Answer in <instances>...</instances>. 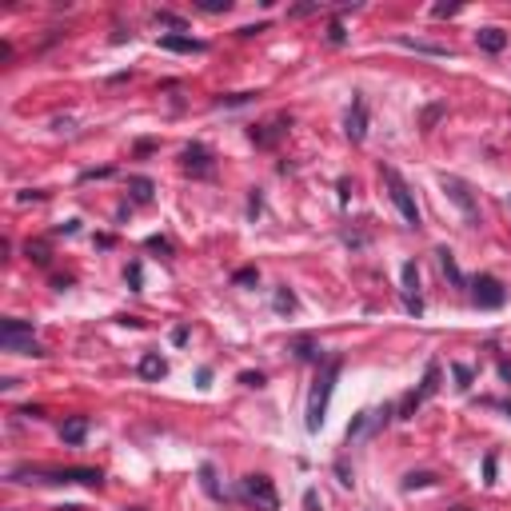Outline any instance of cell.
I'll return each instance as SVG.
<instances>
[{
	"label": "cell",
	"instance_id": "4",
	"mask_svg": "<svg viewBox=\"0 0 511 511\" xmlns=\"http://www.w3.org/2000/svg\"><path fill=\"white\" fill-rule=\"evenodd\" d=\"M471 300H476V308H503L508 292H503V284L495 276H476L471 280Z\"/></svg>",
	"mask_w": 511,
	"mask_h": 511
},
{
	"label": "cell",
	"instance_id": "31",
	"mask_svg": "<svg viewBox=\"0 0 511 511\" xmlns=\"http://www.w3.org/2000/svg\"><path fill=\"white\" fill-rule=\"evenodd\" d=\"M140 276H144V271H140V264H132V268H128V284L136 287V292H140Z\"/></svg>",
	"mask_w": 511,
	"mask_h": 511
},
{
	"label": "cell",
	"instance_id": "37",
	"mask_svg": "<svg viewBox=\"0 0 511 511\" xmlns=\"http://www.w3.org/2000/svg\"><path fill=\"white\" fill-rule=\"evenodd\" d=\"M128 511H140V508H128Z\"/></svg>",
	"mask_w": 511,
	"mask_h": 511
},
{
	"label": "cell",
	"instance_id": "24",
	"mask_svg": "<svg viewBox=\"0 0 511 511\" xmlns=\"http://www.w3.org/2000/svg\"><path fill=\"white\" fill-rule=\"evenodd\" d=\"M451 371H455V380H460V387H471V380H476V371H471L467 364H455Z\"/></svg>",
	"mask_w": 511,
	"mask_h": 511
},
{
	"label": "cell",
	"instance_id": "19",
	"mask_svg": "<svg viewBox=\"0 0 511 511\" xmlns=\"http://www.w3.org/2000/svg\"><path fill=\"white\" fill-rule=\"evenodd\" d=\"M435 483V476L431 471H412V476L403 479V492H415V487H431Z\"/></svg>",
	"mask_w": 511,
	"mask_h": 511
},
{
	"label": "cell",
	"instance_id": "17",
	"mask_svg": "<svg viewBox=\"0 0 511 511\" xmlns=\"http://www.w3.org/2000/svg\"><path fill=\"white\" fill-rule=\"evenodd\" d=\"M128 188H132V196H136L140 204L152 200V180H148V176H132V180H128Z\"/></svg>",
	"mask_w": 511,
	"mask_h": 511
},
{
	"label": "cell",
	"instance_id": "32",
	"mask_svg": "<svg viewBox=\"0 0 511 511\" xmlns=\"http://www.w3.org/2000/svg\"><path fill=\"white\" fill-rule=\"evenodd\" d=\"M255 280V268H240L236 271V284H252Z\"/></svg>",
	"mask_w": 511,
	"mask_h": 511
},
{
	"label": "cell",
	"instance_id": "8",
	"mask_svg": "<svg viewBox=\"0 0 511 511\" xmlns=\"http://www.w3.org/2000/svg\"><path fill=\"white\" fill-rule=\"evenodd\" d=\"M48 483H88V487H100V471L96 467H64V471H48Z\"/></svg>",
	"mask_w": 511,
	"mask_h": 511
},
{
	"label": "cell",
	"instance_id": "1",
	"mask_svg": "<svg viewBox=\"0 0 511 511\" xmlns=\"http://www.w3.org/2000/svg\"><path fill=\"white\" fill-rule=\"evenodd\" d=\"M340 360H332V364L324 367V376L316 380V387H312V396H308V431H319L324 428V415H328V399H332V387H335V376H340Z\"/></svg>",
	"mask_w": 511,
	"mask_h": 511
},
{
	"label": "cell",
	"instance_id": "23",
	"mask_svg": "<svg viewBox=\"0 0 511 511\" xmlns=\"http://www.w3.org/2000/svg\"><path fill=\"white\" fill-rule=\"evenodd\" d=\"M276 308H280V312H292V308H296V296H292L287 287H280V292H276Z\"/></svg>",
	"mask_w": 511,
	"mask_h": 511
},
{
	"label": "cell",
	"instance_id": "13",
	"mask_svg": "<svg viewBox=\"0 0 511 511\" xmlns=\"http://www.w3.org/2000/svg\"><path fill=\"white\" fill-rule=\"evenodd\" d=\"M84 435H88V419H84V415L64 419V428H60V439H64V444H84Z\"/></svg>",
	"mask_w": 511,
	"mask_h": 511
},
{
	"label": "cell",
	"instance_id": "35",
	"mask_svg": "<svg viewBox=\"0 0 511 511\" xmlns=\"http://www.w3.org/2000/svg\"><path fill=\"white\" fill-rule=\"evenodd\" d=\"M451 12H460V4H439L435 8V16H451Z\"/></svg>",
	"mask_w": 511,
	"mask_h": 511
},
{
	"label": "cell",
	"instance_id": "9",
	"mask_svg": "<svg viewBox=\"0 0 511 511\" xmlns=\"http://www.w3.org/2000/svg\"><path fill=\"white\" fill-rule=\"evenodd\" d=\"M403 292H408V312H424V303H419V268H415L412 260L403 264Z\"/></svg>",
	"mask_w": 511,
	"mask_h": 511
},
{
	"label": "cell",
	"instance_id": "26",
	"mask_svg": "<svg viewBox=\"0 0 511 511\" xmlns=\"http://www.w3.org/2000/svg\"><path fill=\"white\" fill-rule=\"evenodd\" d=\"M200 8H204V12H228L232 0H200Z\"/></svg>",
	"mask_w": 511,
	"mask_h": 511
},
{
	"label": "cell",
	"instance_id": "16",
	"mask_svg": "<svg viewBox=\"0 0 511 511\" xmlns=\"http://www.w3.org/2000/svg\"><path fill=\"white\" fill-rule=\"evenodd\" d=\"M435 392H439V364H428V371H424V383H419V392H415V396L428 399V396H435Z\"/></svg>",
	"mask_w": 511,
	"mask_h": 511
},
{
	"label": "cell",
	"instance_id": "25",
	"mask_svg": "<svg viewBox=\"0 0 511 511\" xmlns=\"http://www.w3.org/2000/svg\"><path fill=\"white\" fill-rule=\"evenodd\" d=\"M200 479H204V487H208V495H220V487H216V471H212V467H200Z\"/></svg>",
	"mask_w": 511,
	"mask_h": 511
},
{
	"label": "cell",
	"instance_id": "2",
	"mask_svg": "<svg viewBox=\"0 0 511 511\" xmlns=\"http://www.w3.org/2000/svg\"><path fill=\"white\" fill-rule=\"evenodd\" d=\"M383 184L392 192V204L399 208V216L412 224V228H419V208H415V196H412V188H408V180H403L396 168H383Z\"/></svg>",
	"mask_w": 511,
	"mask_h": 511
},
{
	"label": "cell",
	"instance_id": "10",
	"mask_svg": "<svg viewBox=\"0 0 511 511\" xmlns=\"http://www.w3.org/2000/svg\"><path fill=\"white\" fill-rule=\"evenodd\" d=\"M4 351H16V355H44V348L32 340V335H0Z\"/></svg>",
	"mask_w": 511,
	"mask_h": 511
},
{
	"label": "cell",
	"instance_id": "5",
	"mask_svg": "<svg viewBox=\"0 0 511 511\" xmlns=\"http://www.w3.org/2000/svg\"><path fill=\"white\" fill-rule=\"evenodd\" d=\"M180 164H184V172H192V176H212L216 172V160H212V152H208L204 144H188V148L180 152Z\"/></svg>",
	"mask_w": 511,
	"mask_h": 511
},
{
	"label": "cell",
	"instance_id": "29",
	"mask_svg": "<svg viewBox=\"0 0 511 511\" xmlns=\"http://www.w3.org/2000/svg\"><path fill=\"white\" fill-rule=\"evenodd\" d=\"M240 383H244V387H264V376H260V371H244Z\"/></svg>",
	"mask_w": 511,
	"mask_h": 511
},
{
	"label": "cell",
	"instance_id": "38",
	"mask_svg": "<svg viewBox=\"0 0 511 511\" xmlns=\"http://www.w3.org/2000/svg\"><path fill=\"white\" fill-rule=\"evenodd\" d=\"M508 412H511V403H508Z\"/></svg>",
	"mask_w": 511,
	"mask_h": 511
},
{
	"label": "cell",
	"instance_id": "34",
	"mask_svg": "<svg viewBox=\"0 0 511 511\" xmlns=\"http://www.w3.org/2000/svg\"><path fill=\"white\" fill-rule=\"evenodd\" d=\"M335 476H340V483H344V487H351V476H348V467H344V463H335Z\"/></svg>",
	"mask_w": 511,
	"mask_h": 511
},
{
	"label": "cell",
	"instance_id": "11",
	"mask_svg": "<svg viewBox=\"0 0 511 511\" xmlns=\"http://www.w3.org/2000/svg\"><path fill=\"white\" fill-rule=\"evenodd\" d=\"M160 48H168V52H204V40H192V36H180V32H168V36H160Z\"/></svg>",
	"mask_w": 511,
	"mask_h": 511
},
{
	"label": "cell",
	"instance_id": "28",
	"mask_svg": "<svg viewBox=\"0 0 511 511\" xmlns=\"http://www.w3.org/2000/svg\"><path fill=\"white\" fill-rule=\"evenodd\" d=\"M303 511H319V492H316V487H308V492H303Z\"/></svg>",
	"mask_w": 511,
	"mask_h": 511
},
{
	"label": "cell",
	"instance_id": "20",
	"mask_svg": "<svg viewBox=\"0 0 511 511\" xmlns=\"http://www.w3.org/2000/svg\"><path fill=\"white\" fill-rule=\"evenodd\" d=\"M435 255H439V268H444L447 276L455 280V284H463V271L455 268V260H451V252H447V248H439V252H435Z\"/></svg>",
	"mask_w": 511,
	"mask_h": 511
},
{
	"label": "cell",
	"instance_id": "33",
	"mask_svg": "<svg viewBox=\"0 0 511 511\" xmlns=\"http://www.w3.org/2000/svg\"><path fill=\"white\" fill-rule=\"evenodd\" d=\"M483 476H487V483H495V455L483 460Z\"/></svg>",
	"mask_w": 511,
	"mask_h": 511
},
{
	"label": "cell",
	"instance_id": "27",
	"mask_svg": "<svg viewBox=\"0 0 511 511\" xmlns=\"http://www.w3.org/2000/svg\"><path fill=\"white\" fill-rule=\"evenodd\" d=\"M24 252H28V260H36V264H48V248H44V244H28Z\"/></svg>",
	"mask_w": 511,
	"mask_h": 511
},
{
	"label": "cell",
	"instance_id": "30",
	"mask_svg": "<svg viewBox=\"0 0 511 511\" xmlns=\"http://www.w3.org/2000/svg\"><path fill=\"white\" fill-rule=\"evenodd\" d=\"M328 40H332V44H344V40H348V36H344V24H340V20H335L332 28H328Z\"/></svg>",
	"mask_w": 511,
	"mask_h": 511
},
{
	"label": "cell",
	"instance_id": "15",
	"mask_svg": "<svg viewBox=\"0 0 511 511\" xmlns=\"http://www.w3.org/2000/svg\"><path fill=\"white\" fill-rule=\"evenodd\" d=\"M292 351H296V360H319L324 351H319V344L312 340V335H300L296 344H292Z\"/></svg>",
	"mask_w": 511,
	"mask_h": 511
},
{
	"label": "cell",
	"instance_id": "14",
	"mask_svg": "<svg viewBox=\"0 0 511 511\" xmlns=\"http://www.w3.org/2000/svg\"><path fill=\"white\" fill-rule=\"evenodd\" d=\"M164 371H168V364L160 360L156 351H148V355H144V360H140V376H144V380H160Z\"/></svg>",
	"mask_w": 511,
	"mask_h": 511
},
{
	"label": "cell",
	"instance_id": "21",
	"mask_svg": "<svg viewBox=\"0 0 511 511\" xmlns=\"http://www.w3.org/2000/svg\"><path fill=\"white\" fill-rule=\"evenodd\" d=\"M399 44L415 48V52H431V56H447V48H444V44H424V40H399Z\"/></svg>",
	"mask_w": 511,
	"mask_h": 511
},
{
	"label": "cell",
	"instance_id": "18",
	"mask_svg": "<svg viewBox=\"0 0 511 511\" xmlns=\"http://www.w3.org/2000/svg\"><path fill=\"white\" fill-rule=\"evenodd\" d=\"M0 335H32V324L28 319H4V324H0Z\"/></svg>",
	"mask_w": 511,
	"mask_h": 511
},
{
	"label": "cell",
	"instance_id": "7",
	"mask_svg": "<svg viewBox=\"0 0 511 511\" xmlns=\"http://www.w3.org/2000/svg\"><path fill=\"white\" fill-rule=\"evenodd\" d=\"M444 192H447V196H451V200H455V204L463 208V216H467L471 224L479 220V208H476V200H471V192H467V184H463L460 176H444Z\"/></svg>",
	"mask_w": 511,
	"mask_h": 511
},
{
	"label": "cell",
	"instance_id": "22",
	"mask_svg": "<svg viewBox=\"0 0 511 511\" xmlns=\"http://www.w3.org/2000/svg\"><path fill=\"white\" fill-rule=\"evenodd\" d=\"M156 24H160V28H176V32H180V28H184V16H176V12H156Z\"/></svg>",
	"mask_w": 511,
	"mask_h": 511
},
{
	"label": "cell",
	"instance_id": "3",
	"mask_svg": "<svg viewBox=\"0 0 511 511\" xmlns=\"http://www.w3.org/2000/svg\"><path fill=\"white\" fill-rule=\"evenodd\" d=\"M244 499L255 503L260 511H276V508H280V495H276V487H271L268 476H244Z\"/></svg>",
	"mask_w": 511,
	"mask_h": 511
},
{
	"label": "cell",
	"instance_id": "36",
	"mask_svg": "<svg viewBox=\"0 0 511 511\" xmlns=\"http://www.w3.org/2000/svg\"><path fill=\"white\" fill-rule=\"evenodd\" d=\"M348 196H351V180H340V200L348 204Z\"/></svg>",
	"mask_w": 511,
	"mask_h": 511
},
{
	"label": "cell",
	"instance_id": "6",
	"mask_svg": "<svg viewBox=\"0 0 511 511\" xmlns=\"http://www.w3.org/2000/svg\"><path fill=\"white\" fill-rule=\"evenodd\" d=\"M344 132H348L351 144H364V136H367V104H364V96H355V100H351L348 120H344Z\"/></svg>",
	"mask_w": 511,
	"mask_h": 511
},
{
	"label": "cell",
	"instance_id": "12",
	"mask_svg": "<svg viewBox=\"0 0 511 511\" xmlns=\"http://www.w3.org/2000/svg\"><path fill=\"white\" fill-rule=\"evenodd\" d=\"M476 44L483 48V52H503V48H508V32L503 28H479Z\"/></svg>",
	"mask_w": 511,
	"mask_h": 511
}]
</instances>
